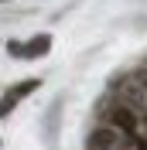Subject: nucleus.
Masks as SVG:
<instances>
[{
	"mask_svg": "<svg viewBox=\"0 0 147 150\" xmlns=\"http://www.w3.org/2000/svg\"><path fill=\"white\" fill-rule=\"evenodd\" d=\"M110 123H113V130L123 133V137H133V133H140V112H137V109H130V106H123V103L113 106Z\"/></svg>",
	"mask_w": 147,
	"mask_h": 150,
	"instance_id": "nucleus-1",
	"label": "nucleus"
},
{
	"mask_svg": "<svg viewBox=\"0 0 147 150\" xmlns=\"http://www.w3.org/2000/svg\"><path fill=\"white\" fill-rule=\"evenodd\" d=\"M120 147V133L113 126H96L86 140V150H116Z\"/></svg>",
	"mask_w": 147,
	"mask_h": 150,
	"instance_id": "nucleus-2",
	"label": "nucleus"
},
{
	"mask_svg": "<svg viewBox=\"0 0 147 150\" xmlns=\"http://www.w3.org/2000/svg\"><path fill=\"white\" fill-rule=\"evenodd\" d=\"M48 51H51V38L48 34H34L28 45H21V55H28V58H41Z\"/></svg>",
	"mask_w": 147,
	"mask_h": 150,
	"instance_id": "nucleus-3",
	"label": "nucleus"
},
{
	"mask_svg": "<svg viewBox=\"0 0 147 150\" xmlns=\"http://www.w3.org/2000/svg\"><path fill=\"white\" fill-rule=\"evenodd\" d=\"M123 106H130V109H140V112H144V109H147V92H144V89H137V85H130L127 96H123Z\"/></svg>",
	"mask_w": 147,
	"mask_h": 150,
	"instance_id": "nucleus-4",
	"label": "nucleus"
},
{
	"mask_svg": "<svg viewBox=\"0 0 147 150\" xmlns=\"http://www.w3.org/2000/svg\"><path fill=\"white\" fill-rule=\"evenodd\" d=\"M127 140H130V150H147V137H140V133H133Z\"/></svg>",
	"mask_w": 147,
	"mask_h": 150,
	"instance_id": "nucleus-5",
	"label": "nucleus"
},
{
	"mask_svg": "<svg viewBox=\"0 0 147 150\" xmlns=\"http://www.w3.org/2000/svg\"><path fill=\"white\" fill-rule=\"evenodd\" d=\"M140 126H147V109H144V112H140Z\"/></svg>",
	"mask_w": 147,
	"mask_h": 150,
	"instance_id": "nucleus-6",
	"label": "nucleus"
},
{
	"mask_svg": "<svg viewBox=\"0 0 147 150\" xmlns=\"http://www.w3.org/2000/svg\"><path fill=\"white\" fill-rule=\"evenodd\" d=\"M116 150H120V147H116Z\"/></svg>",
	"mask_w": 147,
	"mask_h": 150,
	"instance_id": "nucleus-7",
	"label": "nucleus"
}]
</instances>
